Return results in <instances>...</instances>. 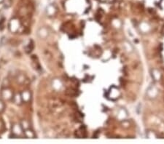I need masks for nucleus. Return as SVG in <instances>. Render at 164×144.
I'll return each mask as SVG.
<instances>
[{
	"mask_svg": "<svg viewBox=\"0 0 164 144\" xmlns=\"http://www.w3.org/2000/svg\"><path fill=\"white\" fill-rule=\"evenodd\" d=\"M24 133H25L26 136L27 138H35V134H34V133L31 130L29 129V128L28 129H26Z\"/></svg>",
	"mask_w": 164,
	"mask_h": 144,
	"instance_id": "f257e3e1",
	"label": "nucleus"
}]
</instances>
